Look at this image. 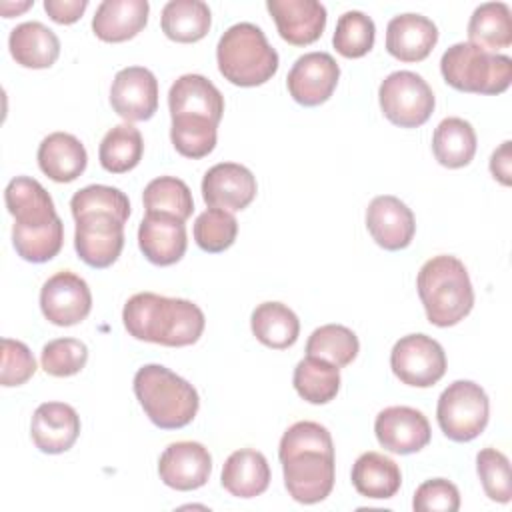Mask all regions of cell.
<instances>
[{
    "instance_id": "obj_1",
    "label": "cell",
    "mask_w": 512,
    "mask_h": 512,
    "mask_svg": "<svg viewBox=\"0 0 512 512\" xmlns=\"http://www.w3.org/2000/svg\"><path fill=\"white\" fill-rule=\"evenodd\" d=\"M122 320L132 338L170 348L198 342L206 326L204 312L192 300L154 292H138L128 298Z\"/></svg>"
},
{
    "instance_id": "obj_2",
    "label": "cell",
    "mask_w": 512,
    "mask_h": 512,
    "mask_svg": "<svg viewBox=\"0 0 512 512\" xmlns=\"http://www.w3.org/2000/svg\"><path fill=\"white\" fill-rule=\"evenodd\" d=\"M416 288L428 322L438 328L458 324L474 306V288L468 270L450 254L426 260L418 272Z\"/></svg>"
},
{
    "instance_id": "obj_3",
    "label": "cell",
    "mask_w": 512,
    "mask_h": 512,
    "mask_svg": "<svg viewBox=\"0 0 512 512\" xmlns=\"http://www.w3.org/2000/svg\"><path fill=\"white\" fill-rule=\"evenodd\" d=\"M134 394L150 422L162 430L188 426L200 408L196 388L162 364L138 368Z\"/></svg>"
},
{
    "instance_id": "obj_4",
    "label": "cell",
    "mask_w": 512,
    "mask_h": 512,
    "mask_svg": "<svg viewBox=\"0 0 512 512\" xmlns=\"http://www.w3.org/2000/svg\"><path fill=\"white\" fill-rule=\"evenodd\" d=\"M216 62L230 84L244 88L268 82L280 64L278 52L268 44L262 28L252 22H238L220 36Z\"/></svg>"
},
{
    "instance_id": "obj_5",
    "label": "cell",
    "mask_w": 512,
    "mask_h": 512,
    "mask_svg": "<svg viewBox=\"0 0 512 512\" xmlns=\"http://www.w3.org/2000/svg\"><path fill=\"white\" fill-rule=\"evenodd\" d=\"M440 72L452 88L472 94H502L512 80V60L470 42L452 44L440 58Z\"/></svg>"
},
{
    "instance_id": "obj_6",
    "label": "cell",
    "mask_w": 512,
    "mask_h": 512,
    "mask_svg": "<svg viewBox=\"0 0 512 512\" xmlns=\"http://www.w3.org/2000/svg\"><path fill=\"white\" fill-rule=\"evenodd\" d=\"M490 418V402L484 388L472 380H456L442 390L436 420L446 438L470 442L480 436Z\"/></svg>"
},
{
    "instance_id": "obj_7",
    "label": "cell",
    "mask_w": 512,
    "mask_h": 512,
    "mask_svg": "<svg viewBox=\"0 0 512 512\" xmlns=\"http://www.w3.org/2000/svg\"><path fill=\"white\" fill-rule=\"evenodd\" d=\"M378 100L384 116L400 128H418L434 112V92L428 82L410 70L388 74L380 88Z\"/></svg>"
},
{
    "instance_id": "obj_8",
    "label": "cell",
    "mask_w": 512,
    "mask_h": 512,
    "mask_svg": "<svg viewBox=\"0 0 512 512\" xmlns=\"http://www.w3.org/2000/svg\"><path fill=\"white\" fill-rule=\"evenodd\" d=\"M284 486L288 494L300 504H316L330 496L336 480L334 452L298 450L284 458Z\"/></svg>"
},
{
    "instance_id": "obj_9",
    "label": "cell",
    "mask_w": 512,
    "mask_h": 512,
    "mask_svg": "<svg viewBox=\"0 0 512 512\" xmlns=\"http://www.w3.org/2000/svg\"><path fill=\"white\" fill-rule=\"evenodd\" d=\"M394 376L414 388H430L446 374V354L440 342L426 334L402 336L390 352Z\"/></svg>"
},
{
    "instance_id": "obj_10",
    "label": "cell",
    "mask_w": 512,
    "mask_h": 512,
    "mask_svg": "<svg viewBox=\"0 0 512 512\" xmlns=\"http://www.w3.org/2000/svg\"><path fill=\"white\" fill-rule=\"evenodd\" d=\"M74 220L78 258L92 268L112 266L124 248V222L104 212H88Z\"/></svg>"
},
{
    "instance_id": "obj_11",
    "label": "cell",
    "mask_w": 512,
    "mask_h": 512,
    "mask_svg": "<svg viewBox=\"0 0 512 512\" xmlns=\"http://www.w3.org/2000/svg\"><path fill=\"white\" fill-rule=\"evenodd\" d=\"M40 310L54 326H74L92 310V292L84 278L70 270L50 276L40 290Z\"/></svg>"
},
{
    "instance_id": "obj_12",
    "label": "cell",
    "mask_w": 512,
    "mask_h": 512,
    "mask_svg": "<svg viewBox=\"0 0 512 512\" xmlns=\"http://www.w3.org/2000/svg\"><path fill=\"white\" fill-rule=\"evenodd\" d=\"M340 66L328 52H308L292 64L286 86L294 102L302 106H320L336 90Z\"/></svg>"
},
{
    "instance_id": "obj_13",
    "label": "cell",
    "mask_w": 512,
    "mask_h": 512,
    "mask_svg": "<svg viewBox=\"0 0 512 512\" xmlns=\"http://www.w3.org/2000/svg\"><path fill=\"white\" fill-rule=\"evenodd\" d=\"M110 106L126 122L150 120L158 110V80L144 66L116 72L110 88Z\"/></svg>"
},
{
    "instance_id": "obj_14",
    "label": "cell",
    "mask_w": 512,
    "mask_h": 512,
    "mask_svg": "<svg viewBox=\"0 0 512 512\" xmlns=\"http://www.w3.org/2000/svg\"><path fill=\"white\" fill-rule=\"evenodd\" d=\"M378 444L394 454H414L428 446L432 430L428 418L410 406H388L374 420Z\"/></svg>"
},
{
    "instance_id": "obj_15",
    "label": "cell",
    "mask_w": 512,
    "mask_h": 512,
    "mask_svg": "<svg viewBox=\"0 0 512 512\" xmlns=\"http://www.w3.org/2000/svg\"><path fill=\"white\" fill-rule=\"evenodd\" d=\"M212 472V456L200 442L182 440L164 448L158 460L160 480L174 490L188 492L202 488Z\"/></svg>"
},
{
    "instance_id": "obj_16",
    "label": "cell",
    "mask_w": 512,
    "mask_h": 512,
    "mask_svg": "<svg viewBox=\"0 0 512 512\" xmlns=\"http://www.w3.org/2000/svg\"><path fill=\"white\" fill-rule=\"evenodd\" d=\"M256 190L254 174L236 162L214 164L202 178V198L208 208L244 210L256 198Z\"/></svg>"
},
{
    "instance_id": "obj_17",
    "label": "cell",
    "mask_w": 512,
    "mask_h": 512,
    "mask_svg": "<svg viewBox=\"0 0 512 512\" xmlns=\"http://www.w3.org/2000/svg\"><path fill=\"white\" fill-rule=\"evenodd\" d=\"M366 228L380 248L396 252L410 246L416 232V220L412 210L400 198L382 194L372 198L366 208Z\"/></svg>"
},
{
    "instance_id": "obj_18",
    "label": "cell",
    "mask_w": 512,
    "mask_h": 512,
    "mask_svg": "<svg viewBox=\"0 0 512 512\" xmlns=\"http://www.w3.org/2000/svg\"><path fill=\"white\" fill-rule=\"evenodd\" d=\"M138 246L156 266L176 264L188 246L184 220L164 212H146L138 226Z\"/></svg>"
},
{
    "instance_id": "obj_19",
    "label": "cell",
    "mask_w": 512,
    "mask_h": 512,
    "mask_svg": "<svg viewBox=\"0 0 512 512\" xmlns=\"http://www.w3.org/2000/svg\"><path fill=\"white\" fill-rule=\"evenodd\" d=\"M278 34L292 46L316 42L326 28V8L316 0H268Z\"/></svg>"
},
{
    "instance_id": "obj_20",
    "label": "cell",
    "mask_w": 512,
    "mask_h": 512,
    "mask_svg": "<svg viewBox=\"0 0 512 512\" xmlns=\"http://www.w3.org/2000/svg\"><path fill=\"white\" fill-rule=\"evenodd\" d=\"M30 436L40 452L62 454L80 436V416L70 404L44 402L32 414Z\"/></svg>"
},
{
    "instance_id": "obj_21",
    "label": "cell",
    "mask_w": 512,
    "mask_h": 512,
    "mask_svg": "<svg viewBox=\"0 0 512 512\" xmlns=\"http://www.w3.org/2000/svg\"><path fill=\"white\" fill-rule=\"evenodd\" d=\"M438 42L436 24L422 14H398L386 26V50L400 62L428 58Z\"/></svg>"
},
{
    "instance_id": "obj_22",
    "label": "cell",
    "mask_w": 512,
    "mask_h": 512,
    "mask_svg": "<svg viewBox=\"0 0 512 512\" xmlns=\"http://www.w3.org/2000/svg\"><path fill=\"white\" fill-rule=\"evenodd\" d=\"M168 108L170 116L192 114L220 124L224 114V96L206 76L184 74L170 86Z\"/></svg>"
},
{
    "instance_id": "obj_23",
    "label": "cell",
    "mask_w": 512,
    "mask_h": 512,
    "mask_svg": "<svg viewBox=\"0 0 512 512\" xmlns=\"http://www.w3.org/2000/svg\"><path fill=\"white\" fill-rule=\"evenodd\" d=\"M4 202L14 224L24 228H40L58 218L52 196L30 176L12 178L4 190Z\"/></svg>"
},
{
    "instance_id": "obj_24",
    "label": "cell",
    "mask_w": 512,
    "mask_h": 512,
    "mask_svg": "<svg viewBox=\"0 0 512 512\" xmlns=\"http://www.w3.org/2000/svg\"><path fill=\"white\" fill-rule=\"evenodd\" d=\"M150 4L146 0H104L92 18V30L102 42H126L144 30Z\"/></svg>"
},
{
    "instance_id": "obj_25",
    "label": "cell",
    "mask_w": 512,
    "mask_h": 512,
    "mask_svg": "<svg viewBox=\"0 0 512 512\" xmlns=\"http://www.w3.org/2000/svg\"><path fill=\"white\" fill-rule=\"evenodd\" d=\"M88 164L84 144L68 132H52L38 146V166L54 182L76 180Z\"/></svg>"
},
{
    "instance_id": "obj_26",
    "label": "cell",
    "mask_w": 512,
    "mask_h": 512,
    "mask_svg": "<svg viewBox=\"0 0 512 512\" xmlns=\"http://www.w3.org/2000/svg\"><path fill=\"white\" fill-rule=\"evenodd\" d=\"M220 482L236 498H254L266 492L270 484V466L262 452L240 448L232 452L224 466Z\"/></svg>"
},
{
    "instance_id": "obj_27",
    "label": "cell",
    "mask_w": 512,
    "mask_h": 512,
    "mask_svg": "<svg viewBox=\"0 0 512 512\" xmlns=\"http://www.w3.org/2000/svg\"><path fill=\"white\" fill-rule=\"evenodd\" d=\"M8 48L16 64L24 68H50L60 56V40L38 20L22 22L12 28L8 38Z\"/></svg>"
},
{
    "instance_id": "obj_28",
    "label": "cell",
    "mask_w": 512,
    "mask_h": 512,
    "mask_svg": "<svg viewBox=\"0 0 512 512\" xmlns=\"http://www.w3.org/2000/svg\"><path fill=\"white\" fill-rule=\"evenodd\" d=\"M352 484L364 498L388 500L400 490L402 472L392 458L380 452H364L352 466Z\"/></svg>"
},
{
    "instance_id": "obj_29",
    "label": "cell",
    "mask_w": 512,
    "mask_h": 512,
    "mask_svg": "<svg viewBox=\"0 0 512 512\" xmlns=\"http://www.w3.org/2000/svg\"><path fill=\"white\" fill-rule=\"evenodd\" d=\"M468 42L496 54L512 44V12L504 2L480 4L468 20Z\"/></svg>"
},
{
    "instance_id": "obj_30",
    "label": "cell",
    "mask_w": 512,
    "mask_h": 512,
    "mask_svg": "<svg viewBox=\"0 0 512 512\" xmlns=\"http://www.w3.org/2000/svg\"><path fill=\"white\" fill-rule=\"evenodd\" d=\"M162 32L180 44L202 40L212 24V14L202 0H170L160 16Z\"/></svg>"
},
{
    "instance_id": "obj_31",
    "label": "cell",
    "mask_w": 512,
    "mask_h": 512,
    "mask_svg": "<svg viewBox=\"0 0 512 512\" xmlns=\"http://www.w3.org/2000/svg\"><path fill=\"white\" fill-rule=\"evenodd\" d=\"M476 132L472 124L458 116L444 118L432 134L434 158L446 168L468 166L476 154Z\"/></svg>"
},
{
    "instance_id": "obj_32",
    "label": "cell",
    "mask_w": 512,
    "mask_h": 512,
    "mask_svg": "<svg viewBox=\"0 0 512 512\" xmlns=\"http://www.w3.org/2000/svg\"><path fill=\"white\" fill-rule=\"evenodd\" d=\"M250 328L258 342L268 348H290L300 334L298 316L282 302H262L250 316Z\"/></svg>"
},
{
    "instance_id": "obj_33",
    "label": "cell",
    "mask_w": 512,
    "mask_h": 512,
    "mask_svg": "<svg viewBox=\"0 0 512 512\" xmlns=\"http://www.w3.org/2000/svg\"><path fill=\"white\" fill-rule=\"evenodd\" d=\"M292 384L302 400L310 404H328L340 390V372L328 360L306 356L296 364Z\"/></svg>"
},
{
    "instance_id": "obj_34",
    "label": "cell",
    "mask_w": 512,
    "mask_h": 512,
    "mask_svg": "<svg viewBox=\"0 0 512 512\" xmlns=\"http://www.w3.org/2000/svg\"><path fill=\"white\" fill-rule=\"evenodd\" d=\"M144 154V140L138 128L132 124H118L110 128L98 148L100 164L106 172L124 174L138 166Z\"/></svg>"
},
{
    "instance_id": "obj_35",
    "label": "cell",
    "mask_w": 512,
    "mask_h": 512,
    "mask_svg": "<svg viewBox=\"0 0 512 512\" xmlns=\"http://www.w3.org/2000/svg\"><path fill=\"white\" fill-rule=\"evenodd\" d=\"M218 138V124H214L208 118L192 116V114H180L172 116L170 126V140L178 154L186 158H204L208 156Z\"/></svg>"
},
{
    "instance_id": "obj_36",
    "label": "cell",
    "mask_w": 512,
    "mask_h": 512,
    "mask_svg": "<svg viewBox=\"0 0 512 512\" xmlns=\"http://www.w3.org/2000/svg\"><path fill=\"white\" fill-rule=\"evenodd\" d=\"M146 212H164L188 220L194 212V198L188 184L176 176H158L142 192Z\"/></svg>"
},
{
    "instance_id": "obj_37",
    "label": "cell",
    "mask_w": 512,
    "mask_h": 512,
    "mask_svg": "<svg viewBox=\"0 0 512 512\" xmlns=\"http://www.w3.org/2000/svg\"><path fill=\"white\" fill-rule=\"evenodd\" d=\"M360 350L358 336L342 324H324L316 328L306 342V356L328 360L336 368L348 366Z\"/></svg>"
},
{
    "instance_id": "obj_38",
    "label": "cell",
    "mask_w": 512,
    "mask_h": 512,
    "mask_svg": "<svg viewBox=\"0 0 512 512\" xmlns=\"http://www.w3.org/2000/svg\"><path fill=\"white\" fill-rule=\"evenodd\" d=\"M12 244L16 254L34 264H42L52 260L64 244V224L60 218L40 228H24L14 224L12 228Z\"/></svg>"
},
{
    "instance_id": "obj_39",
    "label": "cell",
    "mask_w": 512,
    "mask_h": 512,
    "mask_svg": "<svg viewBox=\"0 0 512 512\" xmlns=\"http://www.w3.org/2000/svg\"><path fill=\"white\" fill-rule=\"evenodd\" d=\"M374 38V20L360 10H348L336 22L332 44L344 58H362L372 50Z\"/></svg>"
},
{
    "instance_id": "obj_40",
    "label": "cell",
    "mask_w": 512,
    "mask_h": 512,
    "mask_svg": "<svg viewBox=\"0 0 512 512\" xmlns=\"http://www.w3.org/2000/svg\"><path fill=\"white\" fill-rule=\"evenodd\" d=\"M238 234V222L232 212L220 208L204 210L194 222L196 244L210 254L228 250Z\"/></svg>"
},
{
    "instance_id": "obj_41",
    "label": "cell",
    "mask_w": 512,
    "mask_h": 512,
    "mask_svg": "<svg viewBox=\"0 0 512 512\" xmlns=\"http://www.w3.org/2000/svg\"><path fill=\"white\" fill-rule=\"evenodd\" d=\"M70 210L72 216L78 218L88 212H104L120 218L124 224L130 216V200L128 196L114 188V186H104V184H90L80 188L72 200H70Z\"/></svg>"
},
{
    "instance_id": "obj_42",
    "label": "cell",
    "mask_w": 512,
    "mask_h": 512,
    "mask_svg": "<svg viewBox=\"0 0 512 512\" xmlns=\"http://www.w3.org/2000/svg\"><path fill=\"white\" fill-rule=\"evenodd\" d=\"M88 362V348L76 338H56L44 344L40 352V364L46 374L66 378L78 374Z\"/></svg>"
},
{
    "instance_id": "obj_43",
    "label": "cell",
    "mask_w": 512,
    "mask_h": 512,
    "mask_svg": "<svg viewBox=\"0 0 512 512\" xmlns=\"http://www.w3.org/2000/svg\"><path fill=\"white\" fill-rule=\"evenodd\" d=\"M476 470L486 496L494 502L506 504L512 496L510 484V460L496 448H482L476 454Z\"/></svg>"
},
{
    "instance_id": "obj_44",
    "label": "cell",
    "mask_w": 512,
    "mask_h": 512,
    "mask_svg": "<svg viewBox=\"0 0 512 512\" xmlns=\"http://www.w3.org/2000/svg\"><path fill=\"white\" fill-rule=\"evenodd\" d=\"M298 450L334 452V444H332V436H330L328 428H324L318 422H310V420L292 424L280 438L278 458H284Z\"/></svg>"
},
{
    "instance_id": "obj_45",
    "label": "cell",
    "mask_w": 512,
    "mask_h": 512,
    "mask_svg": "<svg viewBox=\"0 0 512 512\" xmlns=\"http://www.w3.org/2000/svg\"><path fill=\"white\" fill-rule=\"evenodd\" d=\"M36 372V360L30 352V348L12 338H2V370H0V384L10 386H22L28 382Z\"/></svg>"
},
{
    "instance_id": "obj_46",
    "label": "cell",
    "mask_w": 512,
    "mask_h": 512,
    "mask_svg": "<svg viewBox=\"0 0 512 512\" xmlns=\"http://www.w3.org/2000/svg\"><path fill=\"white\" fill-rule=\"evenodd\" d=\"M412 508L416 512H456L460 508V492L450 480L432 478L416 488Z\"/></svg>"
},
{
    "instance_id": "obj_47",
    "label": "cell",
    "mask_w": 512,
    "mask_h": 512,
    "mask_svg": "<svg viewBox=\"0 0 512 512\" xmlns=\"http://www.w3.org/2000/svg\"><path fill=\"white\" fill-rule=\"evenodd\" d=\"M86 8L88 0H44V10L56 24H74Z\"/></svg>"
},
{
    "instance_id": "obj_48",
    "label": "cell",
    "mask_w": 512,
    "mask_h": 512,
    "mask_svg": "<svg viewBox=\"0 0 512 512\" xmlns=\"http://www.w3.org/2000/svg\"><path fill=\"white\" fill-rule=\"evenodd\" d=\"M510 140H504L500 144V148H496L492 152V158H490V172L492 176L504 184V186H510L512 184V156H510Z\"/></svg>"
},
{
    "instance_id": "obj_49",
    "label": "cell",
    "mask_w": 512,
    "mask_h": 512,
    "mask_svg": "<svg viewBox=\"0 0 512 512\" xmlns=\"http://www.w3.org/2000/svg\"><path fill=\"white\" fill-rule=\"evenodd\" d=\"M30 6H32V2H22V4H10V2H2V4H0L4 18H8V16L12 14L10 10H14V12L18 14V12H24V10H26V8H30Z\"/></svg>"
}]
</instances>
